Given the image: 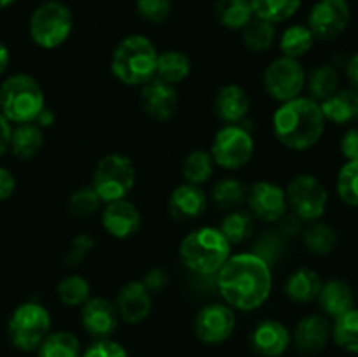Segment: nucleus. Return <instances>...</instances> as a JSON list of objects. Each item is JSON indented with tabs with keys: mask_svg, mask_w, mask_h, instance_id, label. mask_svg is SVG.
Returning <instances> with one entry per match:
<instances>
[{
	"mask_svg": "<svg viewBox=\"0 0 358 357\" xmlns=\"http://www.w3.org/2000/svg\"><path fill=\"white\" fill-rule=\"evenodd\" d=\"M217 287L224 303L233 310H259L271 296V265L254 251L231 254L217 272Z\"/></svg>",
	"mask_w": 358,
	"mask_h": 357,
	"instance_id": "1",
	"label": "nucleus"
},
{
	"mask_svg": "<svg viewBox=\"0 0 358 357\" xmlns=\"http://www.w3.org/2000/svg\"><path fill=\"white\" fill-rule=\"evenodd\" d=\"M273 133L290 150H308L317 146L325 133V115L318 102L297 97L283 102L273 114Z\"/></svg>",
	"mask_w": 358,
	"mask_h": 357,
	"instance_id": "2",
	"label": "nucleus"
},
{
	"mask_svg": "<svg viewBox=\"0 0 358 357\" xmlns=\"http://www.w3.org/2000/svg\"><path fill=\"white\" fill-rule=\"evenodd\" d=\"M233 245L227 241L222 231L215 226H201L189 231L180 241L182 262L191 273L201 276L217 275L224 262L229 259Z\"/></svg>",
	"mask_w": 358,
	"mask_h": 357,
	"instance_id": "3",
	"label": "nucleus"
},
{
	"mask_svg": "<svg viewBox=\"0 0 358 357\" xmlns=\"http://www.w3.org/2000/svg\"><path fill=\"white\" fill-rule=\"evenodd\" d=\"M157 55L147 35L131 34L115 46L110 58L112 76L126 86H140L156 77Z\"/></svg>",
	"mask_w": 358,
	"mask_h": 357,
	"instance_id": "4",
	"label": "nucleus"
},
{
	"mask_svg": "<svg viewBox=\"0 0 358 357\" xmlns=\"http://www.w3.org/2000/svg\"><path fill=\"white\" fill-rule=\"evenodd\" d=\"M44 107V90L30 74H14L0 84V114L10 125L34 122Z\"/></svg>",
	"mask_w": 358,
	"mask_h": 357,
	"instance_id": "5",
	"label": "nucleus"
},
{
	"mask_svg": "<svg viewBox=\"0 0 358 357\" xmlns=\"http://www.w3.org/2000/svg\"><path fill=\"white\" fill-rule=\"evenodd\" d=\"M73 30L72 10L62 0H44L31 13L28 34L41 49H58L70 38Z\"/></svg>",
	"mask_w": 358,
	"mask_h": 357,
	"instance_id": "6",
	"label": "nucleus"
},
{
	"mask_svg": "<svg viewBox=\"0 0 358 357\" xmlns=\"http://www.w3.org/2000/svg\"><path fill=\"white\" fill-rule=\"evenodd\" d=\"M52 318L48 308L35 301L17 304L7 322V335L14 349L35 352L51 332Z\"/></svg>",
	"mask_w": 358,
	"mask_h": 357,
	"instance_id": "7",
	"label": "nucleus"
},
{
	"mask_svg": "<svg viewBox=\"0 0 358 357\" xmlns=\"http://www.w3.org/2000/svg\"><path fill=\"white\" fill-rule=\"evenodd\" d=\"M136 182V170L128 156L119 153L105 154L98 161L91 188L103 203L122 200L131 192Z\"/></svg>",
	"mask_w": 358,
	"mask_h": 357,
	"instance_id": "8",
	"label": "nucleus"
},
{
	"mask_svg": "<svg viewBox=\"0 0 358 357\" xmlns=\"http://www.w3.org/2000/svg\"><path fill=\"white\" fill-rule=\"evenodd\" d=\"M255 153L252 133L243 125H224L213 135L210 154L224 170H240L250 163Z\"/></svg>",
	"mask_w": 358,
	"mask_h": 357,
	"instance_id": "9",
	"label": "nucleus"
},
{
	"mask_svg": "<svg viewBox=\"0 0 358 357\" xmlns=\"http://www.w3.org/2000/svg\"><path fill=\"white\" fill-rule=\"evenodd\" d=\"M290 214L303 223H311L324 217L329 205V191L324 182L311 174H299L285 189Z\"/></svg>",
	"mask_w": 358,
	"mask_h": 357,
	"instance_id": "10",
	"label": "nucleus"
},
{
	"mask_svg": "<svg viewBox=\"0 0 358 357\" xmlns=\"http://www.w3.org/2000/svg\"><path fill=\"white\" fill-rule=\"evenodd\" d=\"M262 80H264L266 93L273 100L283 104L301 97L306 88V70L299 59L280 55L266 66Z\"/></svg>",
	"mask_w": 358,
	"mask_h": 357,
	"instance_id": "11",
	"label": "nucleus"
},
{
	"mask_svg": "<svg viewBox=\"0 0 358 357\" xmlns=\"http://www.w3.org/2000/svg\"><path fill=\"white\" fill-rule=\"evenodd\" d=\"M352 7L348 0H317L308 13L306 27L317 41H334L348 28Z\"/></svg>",
	"mask_w": 358,
	"mask_h": 357,
	"instance_id": "12",
	"label": "nucleus"
},
{
	"mask_svg": "<svg viewBox=\"0 0 358 357\" xmlns=\"http://www.w3.org/2000/svg\"><path fill=\"white\" fill-rule=\"evenodd\" d=\"M236 314L226 303H208L196 314V338L206 345H219L233 336Z\"/></svg>",
	"mask_w": 358,
	"mask_h": 357,
	"instance_id": "13",
	"label": "nucleus"
},
{
	"mask_svg": "<svg viewBox=\"0 0 358 357\" xmlns=\"http://www.w3.org/2000/svg\"><path fill=\"white\" fill-rule=\"evenodd\" d=\"M247 203L252 216L269 224L278 223L289 210L285 189L271 181L254 182L247 192Z\"/></svg>",
	"mask_w": 358,
	"mask_h": 357,
	"instance_id": "14",
	"label": "nucleus"
},
{
	"mask_svg": "<svg viewBox=\"0 0 358 357\" xmlns=\"http://www.w3.org/2000/svg\"><path fill=\"white\" fill-rule=\"evenodd\" d=\"M332 340V322L324 314H310L301 318L292 332V342L301 356L324 352Z\"/></svg>",
	"mask_w": 358,
	"mask_h": 357,
	"instance_id": "15",
	"label": "nucleus"
},
{
	"mask_svg": "<svg viewBox=\"0 0 358 357\" xmlns=\"http://www.w3.org/2000/svg\"><path fill=\"white\" fill-rule=\"evenodd\" d=\"M140 104L150 119L157 122H166L173 118L178 108L177 90L171 84L154 77L142 86Z\"/></svg>",
	"mask_w": 358,
	"mask_h": 357,
	"instance_id": "16",
	"label": "nucleus"
},
{
	"mask_svg": "<svg viewBox=\"0 0 358 357\" xmlns=\"http://www.w3.org/2000/svg\"><path fill=\"white\" fill-rule=\"evenodd\" d=\"M83 328L94 340L110 338L119 326V314L115 304L103 296L90 298L80 310Z\"/></svg>",
	"mask_w": 358,
	"mask_h": 357,
	"instance_id": "17",
	"label": "nucleus"
},
{
	"mask_svg": "<svg viewBox=\"0 0 358 357\" xmlns=\"http://www.w3.org/2000/svg\"><path fill=\"white\" fill-rule=\"evenodd\" d=\"M101 226L110 237L126 240L138 233L142 226V214L126 198L108 202L101 209Z\"/></svg>",
	"mask_w": 358,
	"mask_h": 357,
	"instance_id": "18",
	"label": "nucleus"
},
{
	"mask_svg": "<svg viewBox=\"0 0 358 357\" xmlns=\"http://www.w3.org/2000/svg\"><path fill=\"white\" fill-rule=\"evenodd\" d=\"M114 304L119 318L126 324H140L152 310V294L143 286L142 280H129L119 289Z\"/></svg>",
	"mask_w": 358,
	"mask_h": 357,
	"instance_id": "19",
	"label": "nucleus"
},
{
	"mask_svg": "<svg viewBox=\"0 0 358 357\" xmlns=\"http://www.w3.org/2000/svg\"><path fill=\"white\" fill-rule=\"evenodd\" d=\"M292 343V335L283 322L276 318L261 321L250 332V345L262 357H282Z\"/></svg>",
	"mask_w": 358,
	"mask_h": 357,
	"instance_id": "20",
	"label": "nucleus"
},
{
	"mask_svg": "<svg viewBox=\"0 0 358 357\" xmlns=\"http://www.w3.org/2000/svg\"><path fill=\"white\" fill-rule=\"evenodd\" d=\"M208 209V196L201 186L184 184L177 186L168 200V210L175 220H196Z\"/></svg>",
	"mask_w": 358,
	"mask_h": 357,
	"instance_id": "21",
	"label": "nucleus"
},
{
	"mask_svg": "<svg viewBox=\"0 0 358 357\" xmlns=\"http://www.w3.org/2000/svg\"><path fill=\"white\" fill-rule=\"evenodd\" d=\"M213 111L224 125H241L250 112V97L240 84H226L217 91Z\"/></svg>",
	"mask_w": 358,
	"mask_h": 357,
	"instance_id": "22",
	"label": "nucleus"
},
{
	"mask_svg": "<svg viewBox=\"0 0 358 357\" xmlns=\"http://www.w3.org/2000/svg\"><path fill=\"white\" fill-rule=\"evenodd\" d=\"M317 301L325 317L338 318L355 308V293L346 280L331 279L322 284Z\"/></svg>",
	"mask_w": 358,
	"mask_h": 357,
	"instance_id": "23",
	"label": "nucleus"
},
{
	"mask_svg": "<svg viewBox=\"0 0 358 357\" xmlns=\"http://www.w3.org/2000/svg\"><path fill=\"white\" fill-rule=\"evenodd\" d=\"M325 121L338 126H348L358 121V91L353 88H339L334 94L320 102Z\"/></svg>",
	"mask_w": 358,
	"mask_h": 357,
	"instance_id": "24",
	"label": "nucleus"
},
{
	"mask_svg": "<svg viewBox=\"0 0 358 357\" xmlns=\"http://www.w3.org/2000/svg\"><path fill=\"white\" fill-rule=\"evenodd\" d=\"M322 284H324V280H322L320 273L303 266V268L294 270L287 276L283 293L294 303H311V301H317Z\"/></svg>",
	"mask_w": 358,
	"mask_h": 357,
	"instance_id": "25",
	"label": "nucleus"
},
{
	"mask_svg": "<svg viewBox=\"0 0 358 357\" xmlns=\"http://www.w3.org/2000/svg\"><path fill=\"white\" fill-rule=\"evenodd\" d=\"M44 146V130L35 122H23L13 128L9 150L17 160H31Z\"/></svg>",
	"mask_w": 358,
	"mask_h": 357,
	"instance_id": "26",
	"label": "nucleus"
},
{
	"mask_svg": "<svg viewBox=\"0 0 358 357\" xmlns=\"http://www.w3.org/2000/svg\"><path fill=\"white\" fill-rule=\"evenodd\" d=\"M191 58L178 49H166V51L157 55L156 77L171 84V86L184 83L191 76Z\"/></svg>",
	"mask_w": 358,
	"mask_h": 357,
	"instance_id": "27",
	"label": "nucleus"
},
{
	"mask_svg": "<svg viewBox=\"0 0 358 357\" xmlns=\"http://www.w3.org/2000/svg\"><path fill=\"white\" fill-rule=\"evenodd\" d=\"M339 83H341V76L334 63L317 65L310 74H306L308 97L320 104L339 90Z\"/></svg>",
	"mask_w": 358,
	"mask_h": 357,
	"instance_id": "28",
	"label": "nucleus"
},
{
	"mask_svg": "<svg viewBox=\"0 0 358 357\" xmlns=\"http://www.w3.org/2000/svg\"><path fill=\"white\" fill-rule=\"evenodd\" d=\"M301 238H303L304 247L315 255H329L334 251L339 240L338 231L331 224L320 219L304 224Z\"/></svg>",
	"mask_w": 358,
	"mask_h": 357,
	"instance_id": "29",
	"label": "nucleus"
},
{
	"mask_svg": "<svg viewBox=\"0 0 358 357\" xmlns=\"http://www.w3.org/2000/svg\"><path fill=\"white\" fill-rule=\"evenodd\" d=\"M213 14L224 28L233 31H241L255 18L250 0H215Z\"/></svg>",
	"mask_w": 358,
	"mask_h": 357,
	"instance_id": "30",
	"label": "nucleus"
},
{
	"mask_svg": "<svg viewBox=\"0 0 358 357\" xmlns=\"http://www.w3.org/2000/svg\"><path fill=\"white\" fill-rule=\"evenodd\" d=\"M315 35L311 34L310 28L303 23H296L287 27L278 37V48L282 56L287 58L301 59L313 49Z\"/></svg>",
	"mask_w": 358,
	"mask_h": 357,
	"instance_id": "31",
	"label": "nucleus"
},
{
	"mask_svg": "<svg viewBox=\"0 0 358 357\" xmlns=\"http://www.w3.org/2000/svg\"><path fill=\"white\" fill-rule=\"evenodd\" d=\"M248 189L241 181L234 177H224L213 184L210 198L212 203L220 210H236L238 206L247 202Z\"/></svg>",
	"mask_w": 358,
	"mask_h": 357,
	"instance_id": "32",
	"label": "nucleus"
},
{
	"mask_svg": "<svg viewBox=\"0 0 358 357\" xmlns=\"http://www.w3.org/2000/svg\"><path fill=\"white\" fill-rule=\"evenodd\" d=\"M250 6L255 18L280 24L299 13L303 0H250Z\"/></svg>",
	"mask_w": 358,
	"mask_h": 357,
	"instance_id": "33",
	"label": "nucleus"
},
{
	"mask_svg": "<svg viewBox=\"0 0 358 357\" xmlns=\"http://www.w3.org/2000/svg\"><path fill=\"white\" fill-rule=\"evenodd\" d=\"M213 172H215V161H213L210 150H191L182 161V175L189 184H206L213 177Z\"/></svg>",
	"mask_w": 358,
	"mask_h": 357,
	"instance_id": "34",
	"label": "nucleus"
},
{
	"mask_svg": "<svg viewBox=\"0 0 358 357\" xmlns=\"http://www.w3.org/2000/svg\"><path fill=\"white\" fill-rule=\"evenodd\" d=\"M278 31H276V24L269 23V21L259 20L254 18L247 27L241 30V41L243 46L252 52H264L275 46Z\"/></svg>",
	"mask_w": 358,
	"mask_h": 357,
	"instance_id": "35",
	"label": "nucleus"
},
{
	"mask_svg": "<svg viewBox=\"0 0 358 357\" xmlns=\"http://www.w3.org/2000/svg\"><path fill=\"white\" fill-rule=\"evenodd\" d=\"M37 357H80L83 349L80 342L73 332L55 331L49 332L48 338L41 343L37 350Z\"/></svg>",
	"mask_w": 358,
	"mask_h": 357,
	"instance_id": "36",
	"label": "nucleus"
},
{
	"mask_svg": "<svg viewBox=\"0 0 358 357\" xmlns=\"http://www.w3.org/2000/svg\"><path fill=\"white\" fill-rule=\"evenodd\" d=\"M332 342L341 350L358 356V308H352L332 322Z\"/></svg>",
	"mask_w": 358,
	"mask_h": 357,
	"instance_id": "37",
	"label": "nucleus"
},
{
	"mask_svg": "<svg viewBox=\"0 0 358 357\" xmlns=\"http://www.w3.org/2000/svg\"><path fill=\"white\" fill-rule=\"evenodd\" d=\"M219 230L227 238L231 245H238L247 240L254 230V216L247 210H229L227 216L220 220Z\"/></svg>",
	"mask_w": 358,
	"mask_h": 357,
	"instance_id": "38",
	"label": "nucleus"
},
{
	"mask_svg": "<svg viewBox=\"0 0 358 357\" xmlns=\"http://www.w3.org/2000/svg\"><path fill=\"white\" fill-rule=\"evenodd\" d=\"M56 294L66 307H83L91 298V286L84 276L73 273L59 280L56 286Z\"/></svg>",
	"mask_w": 358,
	"mask_h": 357,
	"instance_id": "39",
	"label": "nucleus"
},
{
	"mask_svg": "<svg viewBox=\"0 0 358 357\" xmlns=\"http://www.w3.org/2000/svg\"><path fill=\"white\" fill-rule=\"evenodd\" d=\"M336 192L345 205L358 209V163L346 161L336 177Z\"/></svg>",
	"mask_w": 358,
	"mask_h": 357,
	"instance_id": "40",
	"label": "nucleus"
},
{
	"mask_svg": "<svg viewBox=\"0 0 358 357\" xmlns=\"http://www.w3.org/2000/svg\"><path fill=\"white\" fill-rule=\"evenodd\" d=\"M101 205H103V202H101L100 196L96 195V191L91 186L77 189L69 198V209L72 212V216L76 217L93 216L94 212L100 210Z\"/></svg>",
	"mask_w": 358,
	"mask_h": 357,
	"instance_id": "41",
	"label": "nucleus"
},
{
	"mask_svg": "<svg viewBox=\"0 0 358 357\" xmlns=\"http://www.w3.org/2000/svg\"><path fill=\"white\" fill-rule=\"evenodd\" d=\"M136 13L147 23L159 24L168 20L171 14V0H135Z\"/></svg>",
	"mask_w": 358,
	"mask_h": 357,
	"instance_id": "42",
	"label": "nucleus"
},
{
	"mask_svg": "<svg viewBox=\"0 0 358 357\" xmlns=\"http://www.w3.org/2000/svg\"><path fill=\"white\" fill-rule=\"evenodd\" d=\"M80 357H128V352L121 343L114 342L112 338H103L94 340Z\"/></svg>",
	"mask_w": 358,
	"mask_h": 357,
	"instance_id": "43",
	"label": "nucleus"
},
{
	"mask_svg": "<svg viewBox=\"0 0 358 357\" xmlns=\"http://www.w3.org/2000/svg\"><path fill=\"white\" fill-rule=\"evenodd\" d=\"M282 237L278 233H268L266 237H262L257 244L254 245V252L257 255H261L266 262L273 266V262L278 261L280 254H282Z\"/></svg>",
	"mask_w": 358,
	"mask_h": 357,
	"instance_id": "44",
	"label": "nucleus"
},
{
	"mask_svg": "<svg viewBox=\"0 0 358 357\" xmlns=\"http://www.w3.org/2000/svg\"><path fill=\"white\" fill-rule=\"evenodd\" d=\"M94 238L91 237L90 233H80L77 234L72 240V245H70L69 252L65 255V261L69 262L70 266H79L80 262L86 259V255L90 254L91 248L94 247Z\"/></svg>",
	"mask_w": 358,
	"mask_h": 357,
	"instance_id": "45",
	"label": "nucleus"
},
{
	"mask_svg": "<svg viewBox=\"0 0 358 357\" xmlns=\"http://www.w3.org/2000/svg\"><path fill=\"white\" fill-rule=\"evenodd\" d=\"M339 149L346 161H357L358 163V126H352L345 132L339 142Z\"/></svg>",
	"mask_w": 358,
	"mask_h": 357,
	"instance_id": "46",
	"label": "nucleus"
},
{
	"mask_svg": "<svg viewBox=\"0 0 358 357\" xmlns=\"http://www.w3.org/2000/svg\"><path fill=\"white\" fill-rule=\"evenodd\" d=\"M280 223V237H285V238H296L299 237L301 231H303L304 227V223L299 219V217H296L294 214H285V216L282 217V219L278 220Z\"/></svg>",
	"mask_w": 358,
	"mask_h": 357,
	"instance_id": "47",
	"label": "nucleus"
},
{
	"mask_svg": "<svg viewBox=\"0 0 358 357\" xmlns=\"http://www.w3.org/2000/svg\"><path fill=\"white\" fill-rule=\"evenodd\" d=\"M143 286L149 289V293H159V290H163L164 287H166L168 284V275L163 272L161 268H150L149 272L145 273V276H143Z\"/></svg>",
	"mask_w": 358,
	"mask_h": 357,
	"instance_id": "48",
	"label": "nucleus"
},
{
	"mask_svg": "<svg viewBox=\"0 0 358 357\" xmlns=\"http://www.w3.org/2000/svg\"><path fill=\"white\" fill-rule=\"evenodd\" d=\"M16 191V177L6 167H0V202L10 198Z\"/></svg>",
	"mask_w": 358,
	"mask_h": 357,
	"instance_id": "49",
	"label": "nucleus"
},
{
	"mask_svg": "<svg viewBox=\"0 0 358 357\" xmlns=\"http://www.w3.org/2000/svg\"><path fill=\"white\" fill-rule=\"evenodd\" d=\"M10 135H13V125L0 114V158L9 150Z\"/></svg>",
	"mask_w": 358,
	"mask_h": 357,
	"instance_id": "50",
	"label": "nucleus"
},
{
	"mask_svg": "<svg viewBox=\"0 0 358 357\" xmlns=\"http://www.w3.org/2000/svg\"><path fill=\"white\" fill-rule=\"evenodd\" d=\"M345 72H346V79H348L350 83V88H353V90L358 91V51L346 59Z\"/></svg>",
	"mask_w": 358,
	"mask_h": 357,
	"instance_id": "51",
	"label": "nucleus"
},
{
	"mask_svg": "<svg viewBox=\"0 0 358 357\" xmlns=\"http://www.w3.org/2000/svg\"><path fill=\"white\" fill-rule=\"evenodd\" d=\"M34 122H35V125L41 126L42 130L49 128V126L55 125V112H52L51 108L44 107V108H42V111H41V114L37 115V119H35Z\"/></svg>",
	"mask_w": 358,
	"mask_h": 357,
	"instance_id": "52",
	"label": "nucleus"
},
{
	"mask_svg": "<svg viewBox=\"0 0 358 357\" xmlns=\"http://www.w3.org/2000/svg\"><path fill=\"white\" fill-rule=\"evenodd\" d=\"M9 62H10L9 48H7V46L3 44L2 41H0V76H2V74L7 70V66H9Z\"/></svg>",
	"mask_w": 358,
	"mask_h": 357,
	"instance_id": "53",
	"label": "nucleus"
},
{
	"mask_svg": "<svg viewBox=\"0 0 358 357\" xmlns=\"http://www.w3.org/2000/svg\"><path fill=\"white\" fill-rule=\"evenodd\" d=\"M14 2H16V0H0V10H2V9H7V7L13 6Z\"/></svg>",
	"mask_w": 358,
	"mask_h": 357,
	"instance_id": "54",
	"label": "nucleus"
}]
</instances>
